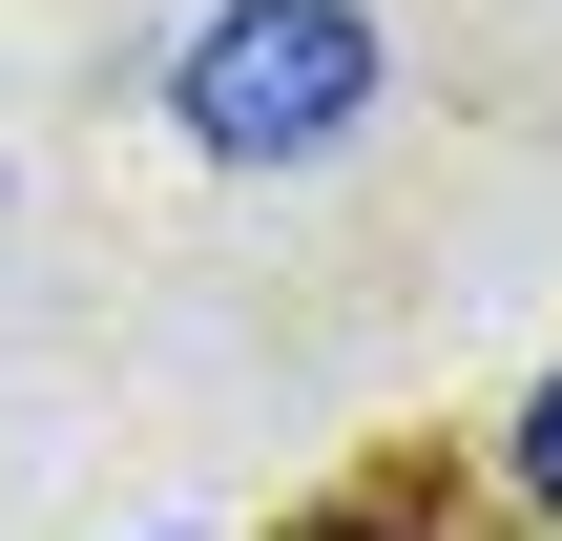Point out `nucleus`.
Here are the masks:
<instances>
[{
	"instance_id": "f257e3e1",
	"label": "nucleus",
	"mask_w": 562,
	"mask_h": 541,
	"mask_svg": "<svg viewBox=\"0 0 562 541\" xmlns=\"http://www.w3.org/2000/svg\"><path fill=\"white\" fill-rule=\"evenodd\" d=\"M167 104H188L209 167H334V146L375 125V21H355V0H209Z\"/></svg>"
},
{
	"instance_id": "f03ea898",
	"label": "nucleus",
	"mask_w": 562,
	"mask_h": 541,
	"mask_svg": "<svg viewBox=\"0 0 562 541\" xmlns=\"http://www.w3.org/2000/svg\"><path fill=\"white\" fill-rule=\"evenodd\" d=\"M501 480H521V500H542V521H562V375H542V396H521V438H501Z\"/></svg>"
},
{
	"instance_id": "7ed1b4c3",
	"label": "nucleus",
	"mask_w": 562,
	"mask_h": 541,
	"mask_svg": "<svg viewBox=\"0 0 562 541\" xmlns=\"http://www.w3.org/2000/svg\"><path fill=\"white\" fill-rule=\"evenodd\" d=\"M313 541H396V521H313Z\"/></svg>"
}]
</instances>
